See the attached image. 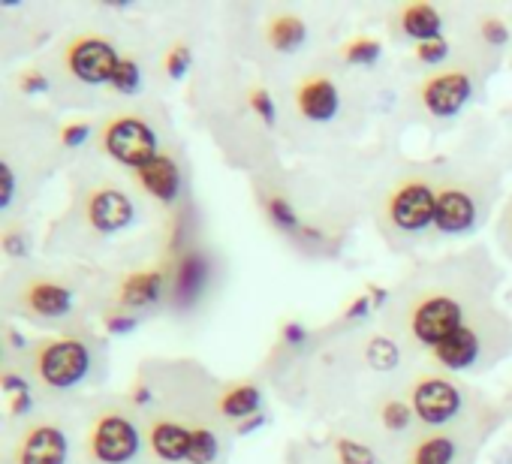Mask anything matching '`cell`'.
Wrapping results in <instances>:
<instances>
[{"mask_svg":"<svg viewBox=\"0 0 512 464\" xmlns=\"http://www.w3.org/2000/svg\"><path fill=\"white\" fill-rule=\"evenodd\" d=\"M91 365V347L79 335L46 338L31 350V374L37 377L40 386L55 392L76 389L91 374Z\"/></svg>","mask_w":512,"mask_h":464,"instance_id":"cell-1","label":"cell"},{"mask_svg":"<svg viewBox=\"0 0 512 464\" xmlns=\"http://www.w3.org/2000/svg\"><path fill=\"white\" fill-rule=\"evenodd\" d=\"M145 431L139 428L136 416L124 407L100 410L85 434V449L94 464H136L142 455Z\"/></svg>","mask_w":512,"mask_h":464,"instance_id":"cell-2","label":"cell"},{"mask_svg":"<svg viewBox=\"0 0 512 464\" xmlns=\"http://www.w3.org/2000/svg\"><path fill=\"white\" fill-rule=\"evenodd\" d=\"M470 311L464 305L461 296H452L446 290H434V293H419L404 317V329L413 338V344L431 350L440 341H446L452 332H458L461 326H467Z\"/></svg>","mask_w":512,"mask_h":464,"instance_id":"cell-3","label":"cell"},{"mask_svg":"<svg viewBox=\"0 0 512 464\" xmlns=\"http://www.w3.org/2000/svg\"><path fill=\"white\" fill-rule=\"evenodd\" d=\"M437 190L428 178L413 175L395 184L383 202V220L398 236H419L434 226L437 214Z\"/></svg>","mask_w":512,"mask_h":464,"instance_id":"cell-4","label":"cell"},{"mask_svg":"<svg viewBox=\"0 0 512 464\" xmlns=\"http://www.w3.org/2000/svg\"><path fill=\"white\" fill-rule=\"evenodd\" d=\"M100 145L115 163H121L133 172L160 154V142H157L154 127L142 115H133V112H121V115L106 118L100 127Z\"/></svg>","mask_w":512,"mask_h":464,"instance_id":"cell-5","label":"cell"},{"mask_svg":"<svg viewBox=\"0 0 512 464\" xmlns=\"http://www.w3.org/2000/svg\"><path fill=\"white\" fill-rule=\"evenodd\" d=\"M407 401L416 413V419L428 428H443L455 422L464 410V392L458 383H452L443 374H422L410 383Z\"/></svg>","mask_w":512,"mask_h":464,"instance_id":"cell-6","label":"cell"},{"mask_svg":"<svg viewBox=\"0 0 512 464\" xmlns=\"http://www.w3.org/2000/svg\"><path fill=\"white\" fill-rule=\"evenodd\" d=\"M121 64V55L118 49L106 40V37H97V34H82L76 37L67 52H64V67L67 73L88 85V88H100V85H112V76Z\"/></svg>","mask_w":512,"mask_h":464,"instance_id":"cell-7","label":"cell"},{"mask_svg":"<svg viewBox=\"0 0 512 464\" xmlns=\"http://www.w3.org/2000/svg\"><path fill=\"white\" fill-rule=\"evenodd\" d=\"M473 97V76L467 70L449 67L431 73L419 85V103L434 118H455Z\"/></svg>","mask_w":512,"mask_h":464,"instance_id":"cell-8","label":"cell"},{"mask_svg":"<svg viewBox=\"0 0 512 464\" xmlns=\"http://www.w3.org/2000/svg\"><path fill=\"white\" fill-rule=\"evenodd\" d=\"M67 455H70L67 431L52 419H40L19 434L13 449V464H67Z\"/></svg>","mask_w":512,"mask_h":464,"instance_id":"cell-9","label":"cell"},{"mask_svg":"<svg viewBox=\"0 0 512 464\" xmlns=\"http://www.w3.org/2000/svg\"><path fill=\"white\" fill-rule=\"evenodd\" d=\"M85 220L97 232H103V236H112V232L133 226L136 205L127 190H121L115 184H100V187L88 190V196H85Z\"/></svg>","mask_w":512,"mask_h":464,"instance_id":"cell-10","label":"cell"},{"mask_svg":"<svg viewBox=\"0 0 512 464\" xmlns=\"http://www.w3.org/2000/svg\"><path fill=\"white\" fill-rule=\"evenodd\" d=\"M476 223H479V199L470 187L446 184L437 190L434 229L440 236H464Z\"/></svg>","mask_w":512,"mask_h":464,"instance_id":"cell-11","label":"cell"},{"mask_svg":"<svg viewBox=\"0 0 512 464\" xmlns=\"http://www.w3.org/2000/svg\"><path fill=\"white\" fill-rule=\"evenodd\" d=\"M19 302L37 320H64L76 308V293L58 278H31L22 287Z\"/></svg>","mask_w":512,"mask_h":464,"instance_id":"cell-12","label":"cell"},{"mask_svg":"<svg viewBox=\"0 0 512 464\" xmlns=\"http://www.w3.org/2000/svg\"><path fill=\"white\" fill-rule=\"evenodd\" d=\"M485 350H488L485 332L476 323H467L458 332H452L446 341L431 347L428 359L443 371H470V368H476L482 362Z\"/></svg>","mask_w":512,"mask_h":464,"instance_id":"cell-13","label":"cell"},{"mask_svg":"<svg viewBox=\"0 0 512 464\" xmlns=\"http://www.w3.org/2000/svg\"><path fill=\"white\" fill-rule=\"evenodd\" d=\"M296 106L305 121L311 124H329L341 112V91L332 76L326 73H311L299 82L296 88Z\"/></svg>","mask_w":512,"mask_h":464,"instance_id":"cell-14","label":"cell"},{"mask_svg":"<svg viewBox=\"0 0 512 464\" xmlns=\"http://www.w3.org/2000/svg\"><path fill=\"white\" fill-rule=\"evenodd\" d=\"M133 175H136L139 190L160 205H175L181 190H184V172H181L178 160L172 154H163V151L151 163L136 169Z\"/></svg>","mask_w":512,"mask_h":464,"instance_id":"cell-15","label":"cell"},{"mask_svg":"<svg viewBox=\"0 0 512 464\" xmlns=\"http://www.w3.org/2000/svg\"><path fill=\"white\" fill-rule=\"evenodd\" d=\"M190 440H193V428L178 422V419H166V416H154L145 425V443L151 449V455L163 464H178L187 461L190 455Z\"/></svg>","mask_w":512,"mask_h":464,"instance_id":"cell-16","label":"cell"},{"mask_svg":"<svg viewBox=\"0 0 512 464\" xmlns=\"http://www.w3.org/2000/svg\"><path fill=\"white\" fill-rule=\"evenodd\" d=\"M169 287V272L166 269H139L121 278L118 284V305L124 308H151L166 296Z\"/></svg>","mask_w":512,"mask_h":464,"instance_id":"cell-17","label":"cell"},{"mask_svg":"<svg viewBox=\"0 0 512 464\" xmlns=\"http://www.w3.org/2000/svg\"><path fill=\"white\" fill-rule=\"evenodd\" d=\"M260 407H263V389L256 383H250V380L232 383L217 395V413L223 419L235 422V425L256 416V413H260Z\"/></svg>","mask_w":512,"mask_h":464,"instance_id":"cell-18","label":"cell"},{"mask_svg":"<svg viewBox=\"0 0 512 464\" xmlns=\"http://www.w3.org/2000/svg\"><path fill=\"white\" fill-rule=\"evenodd\" d=\"M398 25H401V31H404L410 40H416V46L443 37V16H440V10H437L434 4H422V0H419V4L401 7Z\"/></svg>","mask_w":512,"mask_h":464,"instance_id":"cell-19","label":"cell"},{"mask_svg":"<svg viewBox=\"0 0 512 464\" xmlns=\"http://www.w3.org/2000/svg\"><path fill=\"white\" fill-rule=\"evenodd\" d=\"M305 40H308V28H305V22H302L299 16H293V13H278V16H272L269 25H266V43H269L275 52H281V55L299 52V49L305 46Z\"/></svg>","mask_w":512,"mask_h":464,"instance_id":"cell-20","label":"cell"},{"mask_svg":"<svg viewBox=\"0 0 512 464\" xmlns=\"http://www.w3.org/2000/svg\"><path fill=\"white\" fill-rule=\"evenodd\" d=\"M455 458H458V440L446 431H431L419 437L407 452V464H455Z\"/></svg>","mask_w":512,"mask_h":464,"instance_id":"cell-21","label":"cell"},{"mask_svg":"<svg viewBox=\"0 0 512 464\" xmlns=\"http://www.w3.org/2000/svg\"><path fill=\"white\" fill-rule=\"evenodd\" d=\"M205 281H208V263L202 260V254H196V251L184 254V260H181L178 269L172 272L175 299H178L181 305H190V302L202 293Z\"/></svg>","mask_w":512,"mask_h":464,"instance_id":"cell-22","label":"cell"},{"mask_svg":"<svg viewBox=\"0 0 512 464\" xmlns=\"http://www.w3.org/2000/svg\"><path fill=\"white\" fill-rule=\"evenodd\" d=\"M416 413L410 407V401H401V398H386L383 407H380V422L389 434H407L410 425H413Z\"/></svg>","mask_w":512,"mask_h":464,"instance_id":"cell-23","label":"cell"},{"mask_svg":"<svg viewBox=\"0 0 512 464\" xmlns=\"http://www.w3.org/2000/svg\"><path fill=\"white\" fill-rule=\"evenodd\" d=\"M217 452H220L217 431L208 428V425H193V440H190L187 464H211V461H217Z\"/></svg>","mask_w":512,"mask_h":464,"instance_id":"cell-24","label":"cell"},{"mask_svg":"<svg viewBox=\"0 0 512 464\" xmlns=\"http://www.w3.org/2000/svg\"><path fill=\"white\" fill-rule=\"evenodd\" d=\"M365 359L371 368L377 371H392L398 362H401V350L392 338H383V335H374L368 338V347H365Z\"/></svg>","mask_w":512,"mask_h":464,"instance_id":"cell-25","label":"cell"},{"mask_svg":"<svg viewBox=\"0 0 512 464\" xmlns=\"http://www.w3.org/2000/svg\"><path fill=\"white\" fill-rule=\"evenodd\" d=\"M263 205H266L269 220H272L278 229H287V232H299V229H302V220H299V214H296V208L290 205V199H287V196H281V193H269V196L263 199Z\"/></svg>","mask_w":512,"mask_h":464,"instance_id":"cell-26","label":"cell"},{"mask_svg":"<svg viewBox=\"0 0 512 464\" xmlns=\"http://www.w3.org/2000/svg\"><path fill=\"white\" fill-rule=\"evenodd\" d=\"M380 52H383L380 40H374V37H356V40H350L341 49V58L347 64H353V67H371V64L380 61Z\"/></svg>","mask_w":512,"mask_h":464,"instance_id":"cell-27","label":"cell"},{"mask_svg":"<svg viewBox=\"0 0 512 464\" xmlns=\"http://www.w3.org/2000/svg\"><path fill=\"white\" fill-rule=\"evenodd\" d=\"M109 88H112L115 94H121V97L139 94V88H142V67H139L133 58H121V64H118V70H115Z\"/></svg>","mask_w":512,"mask_h":464,"instance_id":"cell-28","label":"cell"},{"mask_svg":"<svg viewBox=\"0 0 512 464\" xmlns=\"http://www.w3.org/2000/svg\"><path fill=\"white\" fill-rule=\"evenodd\" d=\"M335 455H338V464H377L374 449L353 440V437H338L335 440Z\"/></svg>","mask_w":512,"mask_h":464,"instance_id":"cell-29","label":"cell"},{"mask_svg":"<svg viewBox=\"0 0 512 464\" xmlns=\"http://www.w3.org/2000/svg\"><path fill=\"white\" fill-rule=\"evenodd\" d=\"M190 67H193V52H190V46L187 43H172L169 49H166V55H163V70H166V76L169 79H184L187 73H190Z\"/></svg>","mask_w":512,"mask_h":464,"instance_id":"cell-30","label":"cell"},{"mask_svg":"<svg viewBox=\"0 0 512 464\" xmlns=\"http://www.w3.org/2000/svg\"><path fill=\"white\" fill-rule=\"evenodd\" d=\"M247 103H250V109L260 115V121H266L269 127L278 121V112H275V100H272V94L266 91V88H250L247 91Z\"/></svg>","mask_w":512,"mask_h":464,"instance_id":"cell-31","label":"cell"},{"mask_svg":"<svg viewBox=\"0 0 512 464\" xmlns=\"http://www.w3.org/2000/svg\"><path fill=\"white\" fill-rule=\"evenodd\" d=\"M479 34H482V40H485L491 49H500V46L509 43V28H506V22H500V19H494V16H488V19L479 22Z\"/></svg>","mask_w":512,"mask_h":464,"instance_id":"cell-32","label":"cell"},{"mask_svg":"<svg viewBox=\"0 0 512 464\" xmlns=\"http://www.w3.org/2000/svg\"><path fill=\"white\" fill-rule=\"evenodd\" d=\"M416 58H419L422 64H443V61L449 58V43H446L443 37L428 40V43H419V46H416Z\"/></svg>","mask_w":512,"mask_h":464,"instance_id":"cell-33","label":"cell"},{"mask_svg":"<svg viewBox=\"0 0 512 464\" xmlns=\"http://www.w3.org/2000/svg\"><path fill=\"white\" fill-rule=\"evenodd\" d=\"M91 139V124L88 121H67L61 127V142L64 148H82Z\"/></svg>","mask_w":512,"mask_h":464,"instance_id":"cell-34","label":"cell"},{"mask_svg":"<svg viewBox=\"0 0 512 464\" xmlns=\"http://www.w3.org/2000/svg\"><path fill=\"white\" fill-rule=\"evenodd\" d=\"M19 88H22V94H31V97H37V94H49V79L40 73V70H25L22 76H19Z\"/></svg>","mask_w":512,"mask_h":464,"instance_id":"cell-35","label":"cell"},{"mask_svg":"<svg viewBox=\"0 0 512 464\" xmlns=\"http://www.w3.org/2000/svg\"><path fill=\"white\" fill-rule=\"evenodd\" d=\"M4 251L10 257H25L28 254V236H25V232H19L16 226H7L4 229Z\"/></svg>","mask_w":512,"mask_h":464,"instance_id":"cell-36","label":"cell"},{"mask_svg":"<svg viewBox=\"0 0 512 464\" xmlns=\"http://www.w3.org/2000/svg\"><path fill=\"white\" fill-rule=\"evenodd\" d=\"M136 326H139V320L133 314H112V317H106V332L109 335H130V332H136Z\"/></svg>","mask_w":512,"mask_h":464,"instance_id":"cell-37","label":"cell"},{"mask_svg":"<svg viewBox=\"0 0 512 464\" xmlns=\"http://www.w3.org/2000/svg\"><path fill=\"white\" fill-rule=\"evenodd\" d=\"M4 392H7V398L10 395H19V392H31V383H28V377L25 374H19V371H4Z\"/></svg>","mask_w":512,"mask_h":464,"instance_id":"cell-38","label":"cell"},{"mask_svg":"<svg viewBox=\"0 0 512 464\" xmlns=\"http://www.w3.org/2000/svg\"><path fill=\"white\" fill-rule=\"evenodd\" d=\"M374 311V302H371V296L368 293H362V296H356L353 302H350V308H347V320H362V317H368Z\"/></svg>","mask_w":512,"mask_h":464,"instance_id":"cell-39","label":"cell"},{"mask_svg":"<svg viewBox=\"0 0 512 464\" xmlns=\"http://www.w3.org/2000/svg\"><path fill=\"white\" fill-rule=\"evenodd\" d=\"M0 178H4V196H0V205L10 208V202L16 196V178H13V166L10 163L0 166Z\"/></svg>","mask_w":512,"mask_h":464,"instance_id":"cell-40","label":"cell"},{"mask_svg":"<svg viewBox=\"0 0 512 464\" xmlns=\"http://www.w3.org/2000/svg\"><path fill=\"white\" fill-rule=\"evenodd\" d=\"M31 407H34V395H31V392L10 395V413H13V416H28Z\"/></svg>","mask_w":512,"mask_h":464,"instance_id":"cell-41","label":"cell"},{"mask_svg":"<svg viewBox=\"0 0 512 464\" xmlns=\"http://www.w3.org/2000/svg\"><path fill=\"white\" fill-rule=\"evenodd\" d=\"M284 338H287V344L302 347V344L308 341V329H305L302 323H287V326H284Z\"/></svg>","mask_w":512,"mask_h":464,"instance_id":"cell-42","label":"cell"},{"mask_svg":"<svg viewBox=\"0 0 512 464\" xmlns=\"http://www.w3.org/2000/svg\"><path fill=\"white\" fill-rule=\"evenodd\" d=\"M263 425H266V413H256V416H250V419L238 422V425H235V431H238V437H247V434H253V431H260Z\"/></svg>","mask_w":512,"mask_h":464,"instance_id":"cell-43","label":"cell"},{"mask_svg":"<svg viewBox=\"0 0 512 464\" xmlns=\"http://www.w3.org/2000/svg\"><path fill=\"white\" fill-rule=\"evenodd\" d=\"M7 338H10V347H13V350H25V347H28V341H25L13 326H7Z\"/></svg>","mask_w":512,"mask_h":464,"instance_id":"cell-44","label":"cell"},{"mask_svg":"<svg viewBox=\"0 0 512 464\" xmlns=\"http://www.w3.org/2000/svg\"><path fill=\"white\" fill-rule=\"evenodd\" d=\"M386 299H389V293H386V290H380V287H371V302H374V308H380Z\"/></svg>","mask_w":512,"mask_h":464,"instance_id":"cell-45","label":"cell"},{"mask_svg":"<svg viewBox=\"0 0 512 464\" xmlns=\"http://www.w3.org/2000/svg\"><path fill=\"white\" fill-rule=\"evenodd\" d=\"M509 226H512V211H509Z\"/></svg>","mask_w":512,"mask_h":464,"instance_id":"cell-46","label":"cell"}]
</instances>
